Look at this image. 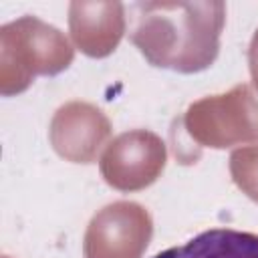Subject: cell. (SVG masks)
<instances>
[{
    "label": "cell",
    "instance_id": "obj_4",
    "mask_svg": "<svg viewBox=\"0 0 258 258\" xmlns=\"http://www.w3.org/2000/svg\"><path fill=\"white\" fill-rule=\"evenodd\" d=\"M153 222L135 202H113L99 210L87 226L85 258H141L149 246Z\"/></svg>",
    "mask_w": 258,
    "mask_h": 258
},
{
    "label": "cell",
    "instance_id": "obj_7",
    "mask_svg": "<svg viewBox=\"0 0 258 258\" xmlns=\"http://www.w3.org/2000/svg\"><path fill=\"white\" fill-rule=\"evenodd\" d=\"M69 28L83 54L109 56L125 32V8L121 2H71Z\"/></svg>",
    "mask_w": 258,
    "mask_h": 258
},
{
    "label": "cell",
    "instance_id": "obj_1",
    "mask_svg": "<svg viewBox=\"0 0 258 258\" xmlns=\"http://www.w3.org/2000/svg\"><path fill=\"white\" fill-rule=\"evenodd\" d=\"M133 14L129 38L149 64L191 75L218 58L226 22L224 2H137Z\"/></svg>",
    "mask_w": 258,
    "mask_h": 258
},
{
    "label": "cell",
    "instance_id": "obj_10",
    "mask_svg": "<svg viewBox=\"0 0 258 258\" xmlns=\"http://www.w3.org/2000/svg\"><path fill=\"white\" fill-rule=\"evenodd\" d=\"M248 64H250V75H252V83L258 91V30L252 36L250 48H248Z\"/></svg>",
    "mask_w": 258,
    "mask_h": 258
},
{
    "label": "cell",
    "instance_id": "obj_2",
    "mask_svg": "<svg viewBox=\"0 0 258 258\" xmlns=\"http://www.w3.org/2000/svg\"><path fill=\"white\" fill-rule=\"evenodd\" d=\"M75 58L67 36L36 16H22L0 28V91L22 93L36 75H58Z\"/></svg>",
    "mask_w": 258,
    "mask_h": 258
},
{
    "label": "cell",
    "instance_id": "obj_5",
    "mask_svg": "<svg viewBox=\"0 0 258 258\" xmlns=\"http://www.w3.org/2000/svg\"><path fill=\"white\" fill-rule=\"evenodd\" d=\"M167 149L159 135L133 129L117 135L101 155L103 179L119 191H137L151 185L163 171Z\"/></svg>",
    "mask_w": 258,
    "mask_h": 258
},
{
    "label": "cell",
    "instance_id": "obj_3",
    "mask_svg": "<svg viewBox=\"0 0 258 258\" xmlns=\"http://www.w3.org/2000/svg\"><path fill=\"white\" fill-rule=\"evenodd\" d=\"M183 127L196 143L214 149L258 141V97L246 83L204 97L187 107Z\"/></svg>",
    "mask_w": 258,
    "mask_h": 258
},
{
    "label": "cell",
    "instance_id": "obj_8",
    "mask_svg": "<svg viewBox=\"0 0 258 258\" xmlns=\"http://www.w3.org/2000/svg\"><path fill=\"white\" fill-rule=\"evenodd\" d=\"M153 258H258V236L232 228H214Z\"/></svg>",
    "mask_w": 258,
    "mask_h": 258
},
{
    "label": "cell",
    "instance_id": "obj_6",
    "mask_svg": "<svg viewBox=\"0 0 258 258\" xmlns=\"http://www.w3.org/2000/svg\"><path fill=\"white\" fill-rule=\"evenodd\" d=\"M111 135L107 115L85 101H71L56 109L48 137L54 151L73 163H91Z\"/></svg>",
    "mask_w": 258,
    "mask_h": 258
},
{
    "label": "cell",
    "instance_id": "obj_9",
    "mask_svg": "<svg viewBox=\"0 0 258 258\" xmlns=\"http://www.w3.org/2000/svg\"><path fill=\"white\" fill-rule=\"evenodd\" d=\"M230 173L234 183L258 204V145L236 149L230 155Z\"/></svg>",
    "mask_w": 258,
    "mask_h": 258
}]
</instances>
